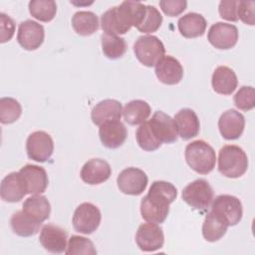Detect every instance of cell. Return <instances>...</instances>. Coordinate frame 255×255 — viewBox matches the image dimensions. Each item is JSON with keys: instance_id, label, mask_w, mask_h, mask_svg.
<instances>
[{"instance_id": "obj_1", "label": "cell", "mask_w": 255, "mask_h": 255, "mask_svg": "<svg viewBox=\"0 0 255 255\" xmlns=\"http://www.w3.org/2000/svg\"><path fill=\"white\" fill-rule=\"evenodd\" d=\"M177 196L176 187L167 181L156 180L140 201L141 217L147 222L162 223L168 213L169 205Z\"/></svg>"}, {"instance_id": "obj_2", "label": "cell", "mask_w": 255, "mask_h": 255, "mask_svg": "<svg viewBox=\"0 0 255 255\" xmlns=\"http://www.w3.org/2000/svg\"><path fill=\"white\" fill-rule=\"evenodd\" d=\"M146 5L140 2L124 1L120 6L112 7L101 16V27L107 34L123 35L132 26L135 28L145 14Z\"/></svg>"}, {"instance_id": "obj_3", "label": "cell", "mask_w": 255, "mask_h": 255, "mask_svg": "<svg viewBox=\"0 0 255 255\" xmlns=\"http://www.w3.org/2000/svg\"><path fill=\"white\" fill-rule=\"evenodd\" d=\"M248 168L245 151L238 145L227 144L220 148L218 154V170L229 178L242 176Z\"/></svg>"}, {"instance_id": "obj_4", "label": "cell", "mask_w": 255, "mask_h": 255, "mask_svg": "<svg viewBox=\"0 0 255 255\" xmlns=\"http://www.w3.org/2000/svg\"><path fill=\"white\" fill-rule=\"evenodd\" d=\"M185 160L187 164L199 174H207L213 170L216 154L213 147L206 141L198 139L188 143L185 147Z\"/></svg>"}, {"instance_id": "obj_5", "label": "cell", "mask_w": 255, "mask_h": 255, "mask_svg": "<svg viewBox=\"0 0 255 255\" xmlns=\"http://www.w3.org/2000/svg\"><path fill=\"white\" fill-rule=\"evenodd\" d=\"M136 59L146 67H153L164 56L165 49L162 42L153 35H144L137 38L133 44Z\"/></svg>"}, {"instance_id": "obj_6", "label": "cell", "mask_w": 255, "mask_h": 255, "mask_svg": "<svg viewBox=\"0 0 255 255\" xmlns=\"http://www.w3.org/2000/svg\"><path fill=\"white\" fill-rule=\"evenodd\" d=\"M211 210L215 216H217L227 226H234L242 218L243 209L241 201L229 194H221L212 200Z\"/></svg>"}, {"instance_id": "obj_7", "label": "cell", "mask_w": 255, "mask_h": 255, "mask_svg": "<svg viewBox=\"0 0 255 255\" xmlns=\"http://www.w3.org/2000/svg\"><path fill=\"white\" fill-rule=\"evenodd\" d=\"M182 199L192 208L203 212L213 200V190L207 180L199 178L183 188Z\"/></svg>"}, {"instance_id": "obj_8", "label": "cell", "mask_w": 255, "mask_h": 255, "mask_svg": "<svg viewBox=\"0 0 255 255\" xmlns=\"http://www.w3.org/2000/svg\"><path fill=\"white\" fill-rule=\"evenodd\" d=\"M101 219L100 209L91 202H84L76 208L72 222L77 232L88 235L98 229Z\"/></svg>"}, {"instance_id": "obj_9", "label": "cell", "mask_w": 255, "mask_h": 255, "mask_svg": "<svg viewBox=\"0 0 255 255\" xmlns=\"http://www.w3.org/2000/svg\"><path fill=\"white\" fill-rule=\"evenodd\" d=\"M26 150L29 158L38 162H45L53 154L54 141L46 131L37 130L29 134L26 141Z\"/></svg>"}, {"instance_id": "obj_10", "label": "cell", "mask_w": 255, "mask_h": 255, "mask_svg": "<svg viewBox=\"0 0 255 255\" xmlns=\"http://www.w3.org/2000/svg\"><path fill=\"white\" fill-rule=\"evenodd\" d=\"M147 123L152 135L160 143H172L176 141L178 133L174 120L170 116L157 111Z\"/></svg>"}, {"instance_id": "obj_11", "label": "cell", "mask_w": 255, "mask_h": 255, "mask_svg": "<svg viewBox=\"0 0 255 255\" xmlns=\"http://www.w3.org/2000/svg\"><path fill=\"white\" fill-rule=\"evenodd\" d=\"M135 242L138 248L144 252H153L160 249L164 243L162 228L153 222L140 224L135 234Z\"/></svg>"}, {"instance_id": "obj_12", "label": "cell", "mask_w": 255, "mask_h": 255, "mask_svg": "<svg viewBox=\"0 0 255 255\" xmlns=\"http://www.w3.org/2000/svg\"><path fill=\"white\" fill-rule=\"evenodd\" d=\"M147 175L136 167H128L124 169L117 178L119 189L128 195H139L147 186Z\"/></svg>"}, {"instance_id": "obj_13", "label": "cell", "mask_w": 255, "mask_h": 255, "mask_svg": "<svg viewBox=\"0 0 255 255\" xmlns=\"http://www.w3.org/2000/svg\"><path fill=\"white\" fill-rule=\"evenodd\" d=\"M207 39L217 49H231L238 41V29L232 24L217 22L209 28Z\"/></svg>"}, {"instance_id": "obj_14", "label": "cell", "mask_w": 255, "mask_h": 255, "mask_svg": "<svg viewBox=\"0 0 255 255\" xmlns=\"http://www.w3.org/2000/svg\"><path fill=\"white\" fill-rule=\"evenodd\" d=\"M44 38L45 31L41 24L30 19L20 23L17 33V41L25 50L33 51L38 49L44 42Z\"/></svg>"}, {"instance_id": "obj_15", "label": "cell", "mask_w": 255, "mask_h": 255, "mask_svg": "<svg viewBox=\"0 0 255 255\" xmlns=\"http://www.w3.org/2000/svg\"><path fill=\"white\" fill-rule=\"evenodd\" d=\"M68 234L67 231L60 226L54 224H46L42 227L39 241L41 245L49 252L60 254L66 251Z\"/></svg>"}, {"instance_id": "obj_16", "label": "cell", "mask_w": 255, "mask_h": 255, "mask_svg": "<svg viewBox=\"0 0 255 255\" xmlns=\"http://www.w3.org/2000/svg\"><path fill=\"white\" fill-rule=\"evenodd\" d=\"M26 194H28L27 185L20 171L11 172L2 179L0 195L4 201L18 202Z\"/></svg>"}, {"instance_id": "obj_17", "label": "cell", "mask_w": 255, "mask_h": 255, "mask_svg": "<svg viewBox=\"0 0 255 255\" xmlns=\"http://www.w3.org/2000/svg\"><path fill=\"white\" fill-rule=\"evenodd\" d=\"M245 127V119L243 115L236 110H228L224 112L218 120V128L221 135L228 140L238 138Z\"/></svg>"}, {"instance_id": "obj_18", "label": "cell", "mask_w": 255, "mask_h": 255, "mask_svg": "<svg viewBox=\"0 0 255 255\" xmlns=\"http://www.w3.org/2000/svg\"><path fill=\"white\" fill-rule=\"evenodd\" d=\"M99 135L102 143L108 148H118L126 140L128 132L120 120L107 121L100 126Z\"/></svg>"}, {"instance_id": "obj_19", "label": "cell", "mask_w": 255, "mask_h": 255, "mask_svg": "<svg viewBox=\"0 0 255 255\" xmlns=\"http://www.w3.org/2000/svg\"><path fill=\"white\" fill-rule=\"evenodd\" d=\"M112 174L110 164L102 158L88 160L81 169V178L88 184H101L107 181Z\"/></svg>"}, {"instance_id": "obj_20", "label": "cell", "mask_w": 255, "mask_h": 255, "mask_svg": "<svg viewBox=\"0 0 255 255\" xmlns=\"http://www.w3.org/2000/svg\"><path fill=\"white\" fill-rule=\"evenodd\" d=\"M155 75L165 85H176L182 79L183 68L172 56H163L155 65Z\"/></svg>"}, {"instance_id": "obj_21", "label": "cell", "mask_w": 255, "mask_h": 255, "mask_svg": "<svg viewBox=\"0 0 255 255\" xmlns=\"http://www.w3.org/2000/svg\"><path fill=\"white\" fill-rule=\"evenodd\" d=\"M178 135L184 139L196 136L200 129V123L197 115L191 109H181L173 118Z\"/></svg>"}, {"instance_id": "obj_22", "label": "cell", "mask_w": 255, "mask_h": 255, "mask_svg": "<svg viewBox=\"0 0 255 255\" xmlns=\"http://www.w3.org/2000/svg\"><path fill=\"white\" fill-rule=\"evenodd\" d=\"M19 171L25 179L29 194H40L46 190L48 175L43 167L35 164H26Z\"/></svg>"}, {"instance_id": "obj_23", "label": "cell", "mask_w": 255, "mask_h": 255, "mask_svg": "<svg viewBox=\"0 0 255 255\" xmlns=\"http://www.w3.org/2000/svg\"><path fill=\"white\" fill-rule=\"evenodd\" d=\"M123 106L117 100L107 99L98 103L92 110L91 119L96 126H101L107 121L121 120Z\"/></svg>"}, {"instance_id": "obj_24", "label": "cell", "mask_w": 255, "mask_h": 255, "mask_svg": "<svg viewBox=\"0 0 255 255\" xmlns=\"http://www.w3.org/2000/svg\"><path fill=\"white\" fill-rule=\"evenodd\" d=\"M238 80L235 72L227 66H218L211 78V85L217 94L231 95L237 88Z\"/></svg>"}, {"instance_id": "obj_25", "label": "cell", "mask_w": 255, "mask_h": 255, "mask_svg": "<svg viewBox=\"0 0 255 255\" xmlns=\"http://www.w3.org/2000/svg\"><path fill=\"white\" fill-rule=\"evenodd\" d=\"M205 18L198 13L189 12L178 19L177 26L180 34L185 38H197L204 34L206 29Z\"/></svg>"}, {"instance_id": "obj_26", "label": "cell", "mask_w": 255, "mask_h": 255, "mask_svg": "<svg viewBox=\"0 0 255 255\" xmlns=\"http://www.w3.org/2000/svg\"><path fill=\"white\" fill-rule=\"evenodd\" d=\"M22 210L34 220L42 223L50 216L51 205L46 196L34 194L28 197L22 206Z\"/></svg>"}, {"instance_id": "obj_27", "label": "cell", "mask_w": 255, "mask_h": 255, "mask_svg": "<svg viewBox=\"0 0 255 255\" xmlns=\"http://www.w3.org/2000/svg\"><path fill=\"white\" fill-rule=\"evenodd\" d=\"M10 225L15 234L21 237H29L39 231L41 223L31 218L23 210H19L11 216Z\"/></svg>"}, {"instance_id": "obj_28", "label": "cell", "mask_w": 255, "mask_h": 255, "mask_svg": "<svg viewBox=\"0 0 255 255\" xmlns=\"http://www.w3.org/2000/svg\"><path fill=\"white\" fill-rule=\"evenodd\" d=\"M150 115L149 105L142 100H132L128 102L123 110L125 121L130 125H141Z\"/></svg>"}, {"instance_id": "obj_29", "label": "cell", "mask_w": 255, "mask_h": 255, "mask_svg": "<svg viewBox=\"0 0 255 255\" xmlns=\"http://www.w3.org/2000/svg\"><path fill=\"white\" fill-rule=\"evenodd\" d=\"M72 26L81 36H90L99 29V19L91 11H79L72 17Z\"/></svg>"}, {"instance_id": "obj_30", "label": "cell", "mask_w": 255, "mask_h": 255, "mask_svg": "<svg viewBox=\"0 0 255 255\" xmlns=\"http://www.w3.org/2000/svg\"><path fill=\"white\" fill-rule=\"evenodd\" d=\"M101 41L103 53L109 59H119L127 52V43L125 39L117 35L104 33L101 36Z\"/></svg>"}, {"instance_id": "obj_31", "label": "cell", "mask_w": 255, "mask_h": 255, "mask_svg": "<svg viewBox=\"0 0 255 255\" xmlns=\"http://www.w3.org/2000/svg\"><path fill=\"white\" fill-rule=\"evenodd\" d=\"M227 228L228 226L223 223L217 216H215L212 212H208L203 221L202 235L205 240L209 242H215L225 235Z\"/></svg>"}, {"instance_id": "obj_32", "label": "cell", "mask_w": 255, "mask_h": 255, "mask_svg": "<svg viewBox=\"0 0 255 255\" xmlns=\"http://www.w3.org/2000/svg\"><path fill=\"white\" fill-rule=\"evenodd\" d=\"M30 14L42 22H50L57 12V4L53 0H32L29 2Z\"/></svg>"}, {"instance_id": "obj_33", "label": "cell", "mask_w": 255, "mask_h": 255, "mask_svg": "<svg viewBox=\"0 0 255 255\" xmlns=\"http://www.w3.org/2000/svg\"><path fill=\"white\" fill-rule=\"evenodd\" d=\"M22 114L20 103L13 98H2L0 100V122L4 125L13 124Z\"/></svg>"}, {"instance_id": "obj_34", "label": "cell", "mask_w": 255, "mask_h": 255, "mask_svg": "<svg viewBox=\"0 0 255 255\" xmlns=\"http://www.w3.org/2000/svg\"><path fill=\"white\" fill-rule=\"evenodd\" d=\"M65 253L67 255H95L97 254V250L90 239L83 236L72 235L68 241Z\"/></svg>"}, {"instance_id": "obj_35", "label": "cell", "mask_w": 255, "mask_h": 255, "mask_svg": "<svg viewBox=\"0 0 255 255\" xmlns=\"http://www.w3.org/2000/svg\"><path fill=\"white\" fill-rule=\"evenodd\" d=\"M161 23L162 16L159 11L154 6L146 5L145 14L136 29L142 33H152L158 30Z\"/></svg>"}, {"instance_id": "obj_36", "label": "cell", "mask_w": 255, "mask_h": 255, "mask_svg": "<svg viewBox=\"0 0 255 255\" xmlns=\"http://www.w3.org/2000/svg\"><path fill=\"white\" fill-rule=\"evenodd\" d=\"M135 137L138 145L140 148L146 151H153L160 147L161 143L155 139V137L152 135L148 123L145 121L142 123L135 132Z\"/></svg>"}, {"instance_id": "obj_37", "label": "cell", "mask_w": 255, "mask_h": 255, "mask_svg": "<svg viewBox=\"0 0 255 255\" xmlns=\"http://www.w3.org/2000/svg\"><path fill=\"white\" fill-rule=\"evenodd\" d=\"M234 105L241 111H250L255 107V91L251 86H243L235 94Z\"/></svg>"}, {"instance_id": "obj_38", "label": "cell", "mask_w": 255, "mask_h": 255, "mask_svg": "<svg viewBox=\"0 0 255 255\" xmlns=\"http://www.w3.org/2000/svg\"><path fill=\"white\" fill-rule=\"evenodd\" d=\"M254 1H239L237 7V16L243 23L253 26L255 24Z\"/></svg>"}, {"instance_id": "obj_39", "label": "cell", "mask_w": 255, "mask_h": 255, "mask_svg": "<svg viewBox=\"0 0 255 255\" xmlns=\"http://www.w3.org/2000/svg\"><path fill=\"white\" fill-rule=\"evenodd\" d=\"M238 2L236 0H223L220 1L218 6V12L222 19H225L227 21L236 22L238 21L237 16V7Z\"/></svg>"}, {"instance_id": "obj_40", "label": "cell", "mask_w": 255, "mask_h": 255, "mask_svg": "<svg viewBox=\"0 0 255 255\" xmlns=\"http://www.w3.org/2000/svg\"><path fill=\"white\" fill-rule=\"evenodd\" d=\"M159 6L165 15L174 17L186 9L187 2L185 0H161L159 1Z\"/></svg>"}, {"instance_id": "obj_41", "label": "cell", "mask_w": 255, "mask_h": 255, "mask_svg": "<svg viewBox=\"0 0 255 255\" xmlns=\"http://www.w3.org/2000/svg\"><path fill=\"white\" fill-rule=\"evenodd\" d=\"M15 33V23L5 13H0V42L5 43L12 39Z\"/></svg>"}]
</instances>
